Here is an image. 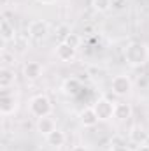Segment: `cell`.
Listing matches in <instances>:
<instances>
[{
  "mask_svg": "<svg viewBox=\"0 0 149 151\" xmlns=\"http://www.w3.org/2000/svg\"><path fill=\"white\" fill-rule=\"evenodd\" d=\"M125 62L130 65V67H140L148 62L149 58V49L144 42H139V40H133L130 44H126L125 47Z\"/></svg>",
  "mask_w": 149,
  "mask_h": 151,
  "instance_id": "cell-1",
  "label": "cell"
},
{
  "mask_svg": "<svg viewBox=\"0 0 149 151\" xmlns=\"http://www.w3.org/2000/svg\"><path fill=\"white\" fill-rule=\"evenodd\" d=\"M28 109H30V114L32 116L44 118V116H51V113H53V104H51L49 97H46V95H35L30 100Z\"/></svg>",
  "mask_w": 149,
  "mask_h": 151,
  "instance_id": "cell-2",
  "label": "cell"
},
{
  "mask_svg": "<svg viewBox=\"0 0 149 151\" xmlns=\"http://www.w3.org/2000/svg\"><path fill=\"white\" fill-rule=\"evenodd\" d=\"M114 106H116V102H111L105 97L97 99L93 104V111L97 114L98 121H109L111 118H114Z\"/></svg>",
  "mask_w": 149,
  "mask_h": 151,
  "instance_id": "cell-3",
  "label": "cell"
},
{
  "mask_svg": "<svg viewBox=\"0 0 149 151\" xmlns=\"http://www.w3.org/2000/svg\"><path fill=\"white\" fill-rule=\"evenodd\" d=\"M132 88H133V84H132V79L128 76L117 74V76L112 77L111 90L116 97H128L132 93Z\"/></svg>",
  "mask_w": 149,
  "mask_h": 151,
  "instance_id": "cell-4",
  "label": "cell"
},
{
  "mask_svg": "<svg viewBox=\"0 0 149 151\" xmlns=\"http://www.w3.org/2000/svg\"><path fill=\"white\" fill-rule=\"evenodd\" d=\"M49 35V23L44 19H34L28 25V37L34 40H44Z\"/></svg>",
  "mask_w": 149,
  "mask_h": 151,
  "instance_id": "cell-5",
  "label": "cell"
},
{
  "mask_svg": "<svg viewBox=\"0 0 149 151\" xmlns=\"http://www.w3.org/2000/svg\"><path fill=\"white\" fill-rule=\"evenodd\" d=\"M18 111V99L16 95L9 93L7 90H2V99H0V113L2 116H11Z\"/></svg>",
  "mask_w": 149,
  "mask_h": 151,
  "instance_id": "cell-6",
  "label": "cell"
},
{
  "mask_svg": "<svg viewBox=\"0 0 149 151\" xmlns=\"http://www.w3.org/2000/svg\"><path fill=\"white\" fill-rule=\"evenodd\" d=\"M128 139H130V142H132V144H135V146L148 144L149 132L142 127V125H135V127H132V128H130V132H128Z\"/></svg>",
  "mask_w": 149,
  "mask_h": 151,
  "instance_id": "cell-7",
  "label": "cell"
},
{
  "mask_svg": "<svg viewBox=\"0 0 149 151\" xmlns=\"http://www.w3.org/2000/svg\"><path fill=\"white\" fill-rule=\"evenodd\" d=\"M62 91H63V95H67V97H70V99H75V97L82 91V84H81V81H79L77 77H69V79L63 81Z\"/></svg>",
  "mask_w": 149,
  "mask_h": 151,
  "instance_id": "cell-8",
  "label": "cell"
},
{
  "mask_svg": "<svg viewBox=\"0 0 149 151\" xmlns=\"http://www.w3.org/2000/svg\"><path fill=\"white\" fill-rule=\"evenodd\" d=\"M75 53H77V49L72 47V46H69L65 40H62V42L56 46V49H54V55H56V58H58L60 62H70V60H74Z\"/></svg>",
  "mask_w": 149,
  "mask_h": 151,
  "instance_id": "cell-9",
  "label": "cell"
},
{
  "mask_svg": "<svg viewBox=\"0 0 149 151\" xmlns=\"http://www.w3.org/2000/svg\"><path fill=\"white\" fill-rule=\"evenodd\" d=\"M35 128L40 135H49L51 132L56 130V121L51 118V116H44V118H37V123H35Z\"/></svg>",
  "mask_w": 149,
  "mask_h": 151,
  "instance_id": "cell-10",
  "label": "cell"
},
{
  "mask_svg": "<svg viewBox=\"0 0 149 151\" xmlns=\"http://www.w3.org/2000/svg\"><path fill=\"white\" fill-rule=\"evenodd\" d=\"M79 121H81V125H82L84 128H93V127L98 123V118H97V114L93 111V106L84 107V109L79 113Z\"/></svg>",
  "mask_w": 149,
  "mask_h": 151,
  "instance_id": "cell-11",
  "label": "cell"
},
{
  "mask_svg": "<svg viewBox=\"0 0 149 151\" xmlns=\"http://www.w3.org/2000/svg\"><path fill=\"white\" fill-rule=\"evenodd\" d=\"M132 106L126 104V102H116L114 106V119L117 121H126L132 118Z\"/></svg>",
  "mask_w": 149,
  "mask_h": 151,
  "instance_id": "cell-12",
  "label": "cell"
},
{
  "mask_svg": "<svg viewBox=\"0 0 149 151\" xmlns=\"http://www.w3.org/2000/svg\"><path fill=\"white\" fill-rule=\"evenodd\" d=\"M23 74L28 81H35L42 76V65L39 62H27L23 67Z\"/></svg>",
  "mask_w": 149,
  "mask_h": 151,
  "instance_id": "cell-13",
  "label": "cell"
},
{
  "mask_svg": "<svg viewBox=\"0 0 149 151\" xmlns=\"http://www.w3.org/2000/svg\"><path fill=\"white\" fill-rule=\"evenodd\" d=\"M0 37H2V40L5 44L14 40V37H16V28H14V25L9 19H2L0 21Z\"/></svg>",
  "mask_w": 149,
  "mask_h": 151,
  "instance_id": "cell-14",
  "label": "cell"
},
{
  "mask_svg": "<svg viewBox=\"0 0 149 151\" xmlns=\"http://www.w3.org/2000/svg\"><path fill=\"white\" fill-rule=\"evenodd\" d=\"M46 142H47L49 146H53V148H62V146L67 142V135H65L60 128H56L54 132H51L49 135H46Z\"/></svg>",
  "mask_w": 149,
  "mask_h": 151,
  "instance_id": "cell-15",
  "label": "cell"
},
{
  "mask_svg": "<svg viewBox=\"0 0 149 151\" xmlns=\"http://www.w3.org/2000/svg\"><path fill=\"white\" fill-rule=\"evenodd\" d=\"M14 70H11L9 67H2L0 69V88L2 90H9L12 84H14Z\"/></svg>",
  "mask_w": 149,
  "mask_h": 151,
  "instance_id": "cell-16",
  "label": "cell"
},
{
  "mask_svg": "<svg viewBox=\"0 0 149 151\" xmlns=\"http://www.w3.org/2000/svg\"><path fill=\"white\" fill-rule=\"evenodd\" d=\"M91 5L97 12H107L112 5V0H93Z\"/></svg>",
  "mask_w": 149,
  "mask_h": 151,
  "instance_id": "cell-17",
  "label": "cell"
},
{
  "mask_svg": "<svg viewBox=\"0 0 149 151\" xmlns=\"http://www.w3.org/2000/svg\"><path fill=\"white\" fill-rule=\"evenodd\" d=\"M63 40H65V42H67L69 46H72V47H75V49H77V47L81 46V37H79L77 34H67Z\"/></svg>",
  "mask_w": 149,
  "mask_h": 151,
  "instance_id": "cell-18",
  "label": "cell"
},
{
  "mask_svg": "<svg viewBox=\"0 0 149 151\" xmlns=\"http://www.w3.org/2000/svg\"><path fill=\"white\" fill-rule=\"evenodd\" d=\"M0 60H2V63H4V67H7L9 63H11V60H14V56H11L7 51H2V55H0Z\"/></svg>",
  "mask_w": 149,
  "mask_h": 151,
  "instance_id": "cell-19",
  "label": "cell"
},
{
  "mask_svg": "<svg viewBox=\"0 0 149 151\" xmlns=\"http://www.w3.org/2000/svg\"><path fill=\"white\" fill-rule=\"evenodd\" d=\"M109 151H132V150L126 148V146H121V144H119V146H111V150Z\"/></svg>",
  "mask_w": 149,
  "mask_h": 151,
  "instance_id": "cell-20",
  "label": "cell"
},
{
  "mask_svg": "<svg viewBox=\"0 0 149 151\" xmlns=\"http://www.w3.org/2000/svg\"><path fill=\"white\" fill-rule=\"evenodd\" d=\"M135 151H149V144H142V146H137Z\"/></svg>",
  "mask_w": 149,
  "mask_h": 151,
  "instance_id": "cell-21",
  "label": "cell"
},
{
  "mask_svg": "<svg viewBox=\"0 0 149 151\" xmlns=\"http://www.w3.org/2000/svg\"><path fill=\"white\" fill-rule=\"evenodd\" d=\"M70 151H90V150H88L86 146H74Z\"/></svg>",
  "mask_w": 149,
  "mask_h": 151,
  "instance_id": "cell-22",
  "label": "cell"
},
{
  "mask_svg": "<svg viewBox=\"0 0 149 151\" xmlns=\"http://www.w3.org/2000/svg\"><path fill=\"white\" fill-rule=\"evenodd\" d=\"M39 4H42V5H49V4H54L56 0H37Z\"/></svg>",
  "mask_w": 149,
  "mask_h": 151,
  "instance_id": "cell-23",
  "label": "cell"
}]
</instances>
